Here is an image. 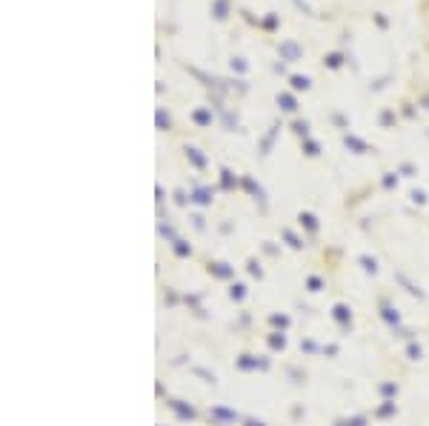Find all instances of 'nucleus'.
I'll use <instances>...</instances> for the list:
<instances>
[{"instance_id": "f257e3e1", "label": "nucleus", "mask_w": 429, "mask_h": 426, "mask_svg": "<svg viewBox=\"0 0 429 426\" xmlns=\"http://www.w3.org/2000/svg\"><path fill=\"white\" fill-rule=\"evenodd\" d=\"M275 52H278V61H283V63H298L306 57L303 43L295 41V37H283V41L275 46Z\"/></svg>"}, {"instance_id": "f03ea898", "label": "nucleus", "mask_w": 429, "mask_h": 426, "mask_svg": "<svg viewBox=\"0 0 429 426\" xmlns=\"http://www.w3.org/2000/svg\"><path fill=\"white\" fill-rule=\"evenodd\" d=\"M235 12H238L235 0H209V17L214 23H226Z\"/></svg>"}, {"instance_id": "7ed1b4c3", "label": "nucleus", "mask_w": 429, "mask_h": 426, "mask_svg": "<svg viewBox=\"0 0 429 426\" xmlns=\"http://www.w3.org/2000/svg\"><path fill=\"white\" fill-rule=\"evenodd\" d=\"M349 61H352V57H349L346 49H332V52H326V54H323V69L338 72V69H343Z\"/></svg>"}, {"instance_id": "20e7f679", "label": "nucleus", "mask_w": 429, "mask_h": 426, "mask_svg": "<svg viewBox=\"0 0 429 426\" xmlns=\"http://www.w3.org/2000/svg\"><path fill=\"white\" fill-rule=\"evenodd\" d=\"M281 26H283V21H281L278 12L261 14V32H263V34H275V32H281Z\"/></svg>"}, {"instance_id": "39448f33", "label": "nucleus", "mask_w": 429, "mask_h": 426, "mask_svg": "<svg viewBox=\"0 0 429 426\" xmlns=\"http://www.w3.org/2000/svg\"><path fill=\"white\" fill-rule=\"evenodd\" d=\"M229 69L235 72L238 77H243V74H249V61H246L243 54H232L229 57Z\"/></svg>"}, {"instance_id": "423d86ee", "label": "nucleus", "mask_w": 429, "mask_h": 426, "mask_svg": "<svg viewBox=\"0 0 429 426\" xmlns=\"http://www.w3.org/2000/svg\"><path fill=\"white\" fill-rule=\"evenodd\" d=\"M289 86L295 92H306V89H312V77L309 74H289Z\"/></svg>"}, {"instance_id": "0eeeda50", "label": "nucleus", "mask_w": 429, "mask_h": 426, "mask_svg": "<svg viewBox=\"0 0 429 426\" xmlns=\"http://www.w3.org/2000/svg\"><path fill=\"white\" fill-rule=\"evenodd\" d=\"M278 106H281L283 112H295V109H298V98H295L292 92H281V94H278Z\"/></svg>"}, {"instance_id": "6e6552de", "label": "nucleus", "mask_w": 429, "mask_h": 426, "mask_svg": "<svg viewBox=\"0 0 429 426\" xmlns=\"http://www.w3.org/2000/svg\"><path fill=\"white\" fill-rule=\"evenodd\" d=\"M372 23H375V29H381V32H389V26H392V21L386 17V12H372Z\"/></svg>"}, {"instance_id": "1a4fd4ad", "label": "nucleus", "mask_w": 429, "mask_h": 426, "mask_svg": "<svg viewBox=\"0 0 429 426\" xmlns=\"http://www.w3.org/2000/svg\"><path fill=\"white\" fill-rule=\"evenodd\" d=\"M238 14H241V21H243V23H249V26H255V29H261V14L255 17V14H252V12L246 9V6H241V9H238Z\"/></svg>"}, {"instance_id": "9d476101", "label": "nucleus", "mask_w": 429, "mask_h": 426, "mask_svg": "<svg viewBox=\"0 0 429 426\" xmlns=\"http://www.w3.org/2000/svg\"><path fill=\"white\" fill-rule=\"evenodd\" d=\"M292 6H295L301 14H306V17H318V14H315V9H312L309 0H292Z\"/></svg>"}, {"instance_id": "9b49d317", "label": "nucleus", "mask_w": 429, "mask_h": 426, "mask_svg": "<svg viewBox=\"0 0 429 426\" xmlns=\"http://www.w3.org/2000/svg\"><path fill=\"white\" fill-rule=\"evenodd\" d=\"M194 121H198V123H209V121H212V114H209L206 109H198V112H194Z\"/></svg>"}, {"instance_id": "f8f14e48", "label": "nucleus", "mask_w": 429, "mask_h": 426, "mask_svg": "<svg viewBox=\"0 0 429 426\" xmlns=\"http://www.w3.org/2000/svg\"><path fill=\"white\" fill-rule=\"evenodd\" d=\"M392 121H395V114H392V109H383V112H381V123H383V126H389V123H392Z\"/></svg>"}, {"instance_id": "ddd939ff", "label": "nucleus", "mask_w": 429, "mask_h": 426, "mask_svg": "<svg viewBox=\"0 0 429 426\" xmlns=\"http://www.w3.org/2000/svg\"><path fill=\"white\" fill-rule=\"evenodd\" d=\"M386 81H389V74H381V77H375V81H372V92L383 89V86H386Z\"/></svg>"}, {"instance_id": "4468645a", "label": "nucleus", "mask_w": 429, "mask_h": 426, "mask_svg": "<svg viewBox=\"0 0 429 426\" xmlns=\"http://www.w3.org/2000/svg\"><path fill=\"white\" fill-rule=\"evenodd\" d=\"M272 72H278V74H286V63H283V61H275V63H272Z\"/></svg>"}, {"instance_id": "2eb2a0df", "label": "nucleus", "mask_w": 429, "mask_h": 426, "mask_svg": "<svg viewBox=\"0 0 429 426\" xmlns=\"http://www.w3.org/2000/svg\"><path fill=\"white\" fill-rule=\"evenodd\" d=\"M158 123H161V126H163V123L169 126V114H166L163 109H158Z\"/></svg>"}, {"instance_id": "dca6fc26", "label": "nucleus", "mask_w": 429, "mask_h": 426, "mask_svg": "<svg viewBox=\"0 0 429 426\" xmlns=\"http://www.w3.org/2000/svg\"><path fill=\"white\" fill-rule=\"evenodd\" d=\"M295 132H306V121H298L295 123Z\"/></svg>"}, {"instance_id": "f3484780", "label": "nucleus", "mask_w": 429, "mask_h": 426, "mask_svg": "<svg viewBox=\"0 0 429 426\" xmlns=\"http://www.w3.org/2000/svg\"><path fill=\"white\" fill-rule=\"evenodd\" d=\"M421 103H426V109H429V89L421 94Z\"/></svg>"}, {"instance_id": "a211bd4d", "label": "nucleus", "mask_w": 429, "mask_h": 426, "mask_svg": "<svg viewBox=\"0 0 429 426\" xmlns=\"http://www.w3.org/2000/svg\"><path fill=\"white\" fill-rule=\"evenodd\" d=\"M426 6H429V0H426Z\"/></svg>"}]
</instances>
